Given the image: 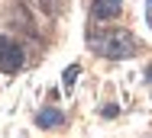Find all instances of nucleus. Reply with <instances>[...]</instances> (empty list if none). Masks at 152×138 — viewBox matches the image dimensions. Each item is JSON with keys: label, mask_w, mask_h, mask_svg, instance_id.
Returning a JSON list of instances; mask_svg holds the SVG:
<instances>
[{"label": "nucleus", "mask_w": 152, "mask_h": 138, "mask_svg": "<svg viewBox=\"0 0 152 138\" xmlns=\"http://www.w3.org/2000/svg\"><path fill=\"white\" fill-rule=\"evenodd\" d=\"M146 23L152 26V0H146Z\"/></svg>", "instance_id": "nucleus-6"}, {"label": "nucleus", "mask_w": 152, "mask_h": 138, "mask_svg": "<svg viewBox=\"0 0 152 138\" xmlns=\"http://www.w3.org/2000/svg\"><path fill=\"white\" fill-rule=\"evenodd\" d=\"M75 77H78V68H68V71H65V83L71 87V83H75Z\"/></svg>", "instance_id": "nucleus-5"}, {"label": "nucleus", "mask_w": 152, "mask_h": 138, "mask_svg": "<svg viewBox=\"0 0 152 138\" xmlns=\"http://www.w3.org/2000/svg\"><path fill=\"white\" fill-rule=\"evenodd\" d=\"M91 45H94V48H97V52H100L104 58H113V61L136 55V42H133V35H129V32H123V29L104 32L100 39H94Z\"/></svg>", "instance_id": "nucleus-1"}, {"label": "nucleus", "mask_w": 152, "mask_h": 138, "mask_svg": "<svg viewBox=\"0 0 152 138\" xmlns=\"http://www.w3.org/2000/svg\"><path fill=\"white\" fill-rule=\"evenodd\" d=\"M120 10H123V0H94L97 19H113V16H120Z\"/></svg>", "instance_id": "nucleus-3"}, {"label": "nucleus", "mask_w": 152, "mask_h": 138, "mask_svg": "<svg viewBox=\"0 0 152 138\" xmlns=\"http://www.w3.org/2000/svg\"><path fill=\"white\" fill-rule=\"evenodd\" d=\"M61 119H65V116H61L58 109H42L36 116V125H39V129H55V125H61Z\"/></svg>", "instance_id": "nucleus-4"}, {"label": "nucleus", "mask_w": 152, "mask_h": 138, "mask_svg": "<svg viewBox=\"0 0 152 138\" xmlns=\"http://www.w3.org/2000/svg\"><path fill=\"white\" fill-rule=\"evenodd\" d=\"M20 68H23V48H20L13 39L0 35V71H3V74H13V71H20Z\"/></svg>", "instance_id": "nucleus-2"}]
</instances>
